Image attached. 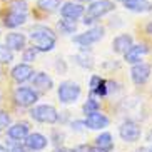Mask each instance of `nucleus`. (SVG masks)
I'll return each instance as SVG.
<instances>
[{"label": "nucleus", "mask_w": 152, "mask_h": 152, "mask_svg": "<svg viewBox=\"0 0 152 152\" xmlns=\"http://www.w3.org/2000/svg\"><path fill=\"white\" fill-rule=\"evenodd\" d=\"M30 115L34 121L42 122V124H55L58 121V112L54 105L49 104H42V105H35L30 110Z\"/></svg>", "instance_id": "3"}, {"label": "nucleus", "mask_w": 152, "mask_h": 152, "mask_svg": "<svg viewBox=\"0 0 152 152\" xmlns=\"http://www.w3.org/2000/svg\"><path fill=\"white\" fill-rule=\"evenodd\" d=\"M130 77L132 80L135 82L137 85L140 84H145L151 77V65L145 62H137V64H132V69H130Z\"/></svg>", "instance_id": "8"}, {"label": "nucleus", "mask_w": 152, "mask_h": 152, "mask_svg": "<svg viewBox=\"0 0 152 152\" xmlns=\"http://www.w3.org/2000/svg\"><path fill=\"white\" fill-rule=\"evenodd\" d=\"M99 82H100V77H99V75H94L92 79H90V92H92V90L99 85Z\"/></svg>", "instance_id": "30"}, {"label": "nucleus", "mask_w": 152, "mask_h": 152, "mask_svg": "<svg viewBox=\"0 0 152 152\" xmlns=\"http://www.w3.org/2000/svg\"><path fill=\"white\" fill-rule=\"evenodd\" d=\"M87 152H105V151H102V149H99L95 145V147H87Z\"/></svg>", "instance_id": "32"}, {"label": "nucleus", "mask_w": 152, "mask_h": 152, "mask_svg": "<svg viewBox=\"0 0 152 152\" xmlns=\"http://www.w3.org/2000/svg\"><path fill=\"white\" fill-rule=\"evenodd\" d=\"M14 99L20 107H30V105H34V104L37 102L39 95H37V92L34 89H30V87H18L14 94Z\"/></svg>", "instance_id": "7"}, {"label": "nucleus", "mask_w": 152, "mask_h": 152, "mask_svg": "<svg viewBox=\"0 0 152 152\" xmlns=\"http://www.w3.org/2000/svg\"><path fill=\"white\" fill-rule=\"evenodd\" d=\"M82 2H94V0H82Z\"/></svg>", "instance_id": "38"}, {"label": "nucleus", "mask_w": 152, "mask_h": 152, "mask_svg": "<svg viewBox=\"0 0 152 152\" xmlns=\"http://www.w3.org/2000/svg\"><path fill=\"white\" fill-rule=\"evenodd\" d=\"M95 145H97L99 149L105 151V152H110L112 149H114V140H112V135L109 134V132L100 134L97 139H95Z\"/></svg>", "instance_id": "20"}, {"label": "nucleus", "mask_w": 152, "mask_h": 152, "mask_svg": "<svg viewBox=\"0 0 152 152\" xmlns=\"http://www.w3.org/2000/svg\"><path fill=\"white\" fill-rule=\"evenodd\" d=\"M32 84H34V87L40 90H50L54 87L52 77L49 74H45V72H37L35 75H32Z\"/></svg>", "instance_id": "17"}, {"label": "nucleus", "mask_w": 152, "mask_h": 152, "mask_svg": "<svg viewBox=\"0 0 152 152\" xmlns=\"http://www.w3.org/2000/svg\"><path fill=\"white\" fill-rule=\"evenodd\" d=\"M77 28L75 25V20H69V18H64V20H60L58 22V30H60V34H74Z\"/></svg>", "instance_id": "22"}, {"label": "nucleus", "mask_w": 152, "mask_h": 152, "mask_svg": "<svg viewBox=\"0 0 152 152\" xmlns=\"http://www.w3.org/2000/svg\"><path fill=\"white\" fill-rule=\"evenodd\" d=\"M107 92H109V89H107V82L104 80V79H100L99 85L95 87L94 90H92V94H97V95H100V97H105V95H107Z\"/></svg>", "instance_id": "25"}, {"label": "nucleus", "mask_w": 152, "mask_h": 152, "mask_svg": "<svg viewBox=\"0 0 152 152\" xmlns=\"http://www.w3.org/2000/svg\"><path fill=\"white\" fill-rule=\"evenodd\" d=\"M25 42H27L25 35L23 34H18V32L7 34V37H5V45L10 50H23L25 49Z\"/></svg>", "instance_id": "15"}, {"label": "nucleus", "mask_w": 152, "mask_h": 152, "mask_svg": "<svg viewBox=\"0 0 152 152\" xmlns=\"http://www.w3.org/2000/svg\"><path fill=\"white\" fill-rule=\"evenodd\" d=\"M149 152H152V147H151V151H149Z\"/></svg>", "instance_id": "40"}, {"label": "nucleus", "mask_w": 152, "mask_h": 152, "mask_svg": "<svg viewBox=\"0 0 152 152\" xmlns=\"http://www.w3.org/2000/svg\"><path fill=\"white\" fill-rule=\"evenodd\" d=\"M47 144H49L47 137L39 134V132L28 134L27 137H25V145H27L30 151H44V149L47 147Z\"/></svg>", "instance_id": "13"}, {"label": "nucleus", "mask_w": 152, "mask_h": 152, "mask_svg": "<svg viewBox=\"0 0 152 152\" xmlns=\"http://www.w3.org/2000/svg\"><path fill=\"white\" fill-rule=\"evenodd\" d=\"M35 55H37V49H35V47L23 49V60H25V62H32V60H35Z\"/></svg>", "instance_id": "26"}, {"label": "nucleus", "mask_w": 152, "mask_h": 152, "mask_svg": "<svg viewBox=\"0 0 152 152\" xmlns=\"http://www.w3.org/2000/svg\"><path fill=\"white\" fill-rule=\"evenodd\" d=\"M114 9H115V4L110 2V0H94V2H90V5L87 7V12H84L85 15H84V20H82V22H84L85 25H90V23H94L97 18L114 12Z\"/></svg>", "instance_id": "2"}, {"label": "nucleus", "mask_w": 152, "mask_h": 152, "mask_svg": "<svg viewBox=\"0 0 152 152\" xmlns=\"http://www.w3.org/2000/svg\"><path fill=\"white\" fill-rule=\"evenodd\" d=\"M135 152H149V151H147V149H145V147H140V149H139V151H135Z\"/></svg>", "instance_id": "35"}, {"label": "nucleus", "mask_w": 152, "mask_h": 152, "mask_svg": "<svg viewBox=\"0 0 152 152\" xmlns=\"http://www.w3.org/2000/svg\"><path fill=\"white\" fill-rule=\"evenodd\" d=\"M25 22H27V12H22V10L10 9L9 14L4 17V25L9 27V28L20 27V25H23Z\"/></svg>", "instance_id": "10"}, {"label": "nucleus", "mask_w": 152, "mask_h": 152, "mask_svg": "<svg viewBox=\"0 0 152 152\" xmlns=\"http://www.w3.org/2000/svg\"><path fill=\"white\" fill-rule=\"evenodd\" d=\"M32 75H34V69L28 64H18L12 69V77L17 82H25L28 79H32Z\"/></svg>", "instance_id": "16"}, {"label": "nucleus", "mask_w": 152, "mask_h": 152, "mask_svg": "<svg viewBox=\"0 0 152 152\" xmlns=\"http://www.w3.org/2000/svg\"><path fill=\"white\" fill-rule=\"evenodd\" d=\"M147 52H149V49L145 44H139V45L132 44L129 47V50L124 54V58L127 64H137V62H140V58L147 54Z\"/></svg>", "instance_id": "12"}, {"label": "nucleus", "mask_w": 152, "mask_h": 152, "mask_svg": "<svg viewBox=\"0 0 152 152\" xmlns=\"http://www.w3.org/2000/svg\"><path fill=\"white\" fill-rule=\"evenodd\" d=\"M77 64L82 65V67H87V69H90L92 65H94L92 57H85V55H77Z\"/></svg>", "instance_id": "27"}, {"label": "nucleus", "mask_w": 152, "mask_h": 152, "mask_svg": "<svg viewBox=\"0 0 152 152\" xmlns=\"http://www.w3.org/2000/svg\"><path fill=\"white\" fill-rule=\"evenodd\" d=\"M104 27H92L89 28L87 32H84V34H79V35L74 37V42L75 44H79L80 47H89V45L95 44V42H99L100 39L104 37Z\"/></svg>", "instance_id": "6"}, {"label": "nucleus", "mask_w": 152, "mask_h": 152, "mask_svg": "<svg viewBox=\"0 0 152 152\" xmlns=\"http://www.w3.org/2000/svg\"><path fill=\"white\" fill-rule=\"evenodd\" d=\"M132 44H134L132 35H129V34H121V35H117L114 39V42H112V50L115 54H125Z\"/></svg>", "instance_id": "14"}, {"label": "nucleus", "mask_w": 152, "mask_h": 152, "mask_svg": "<svg viewBox=\"0 0 152 152\" xmlns=\"http://www.w3.org/2000/svg\"><path fill=\"white\" fill-rule=\"evenodd\" d=\"M9 125H10V115L7 114V112L0 110V130L7 129Z\"/></svg>", "instance_id": "28"}, {"label": "nucleus", "mask_w": 152, "mask_h": 152, "mask_svg": "<svg viewBox=\"0 0 152 152\" xmlns=\"http://www.w3.org/2000/svg\"><path fill=\"white\" fill-rule=\"evenodd\" d=\"M37 7L45 12H54L60 7V0H37Z\"/></svg>", "instance_id": "21"}, {"label": "nucleus", "mask_w": 152, "mask_h": 152, "mask_svg": "<svg viewBox=\"0 0 152 152\" xmlns=\"http://www.w3.org/2000/svg\"><path fill=\"white\" fill-rule=\"evenodd\" d=\"M70 127L74 130H84V127H85V121H74L70 124Z\"/></svg>", "instance_id": "29"}, {"label": "nucleus", "mask_w": 152, "mask_h": 152, "mask_svg": "<svg viewBox=\"0 0 152 152\" xmlns=\"http://www.w3.org/2000/svg\"><path fill=\"white\" fill-rule=\"evenodd\" d=\"M140 134H142V130H140L137 122H134V121H124L121 124V127H119V135L125 142H135V140H139Z\"/></svg>", "instance_id": "5"}, {"label": "nucleus", "mask_w": 152, "mask_h": 152, "mask_svg": "<svg viewBox=\"0 0 152 152\" xmlns=\"http://www.w3.org/2000/svg\"><path fill=\"white\" fill-rule=\"evenodd\" d=\"M14 60V54L7 45L0 44V64H10Z\"/></svg>", "instance_id": "23"}, {"label": "nucleus", "mask_w": 152, "mask_h": 152, "mask_svg": "<svg viewBox=\"0 0 152 152\" xmlns=\"http://www.w3.org/2000/svg\"><path fill=\"white\" fill-rule=\"evenodd\" d=\"M12 152H25V149L20 147V145H15V147L12 149Z\"/></svg>", "instance_id": "34"}, {"label": "nucleus", "mask_w": 152, "mask_h": 152, "mask_svg": "<svg viewBox=\"0 0 152 152\" xmlns=\"http://www.w3.org/2000/svg\"><path fill=\"white\" fill-rule=\"evenodd\" d=\"M149 140H151V142H152V130H151V132H149Z\"/></svg>", "instance_id": "37"}, {"label": "nucleus", "mask_w": 152, "mask_h": 152, "mask_svg": "<svg viewBox=\"0 0 152 152\" xmlns=\"http://www.w3.org/2000/svg\"><path fill=\"white\" fill-rule=\"evenodd\" d=\"M54 152H77V149H69V147H57Z\"/></svg>", "instance_id": "31"}, {"label": "nucleus", "mask_w": 152, "mask_h": 152, "mask_svg": "<svg viewBox=\"0 0 152 152\" xmlns=\"http://www.w3.org/2000/svg\"><path fill=\"white\" fill-rule=\"evenodd\" d=\"M85 9L84 5L77 4V2H65V4L60 7V14L64 18H69V20H77L84 15Z\"/></svg>", "instance_id": "9"}, {"label": "nucleus", "mask_w": 152, "mask_h": 152, "mask_svg": "<svg viewBox=\"0 0 152 152\" xmlns=\"http://www.w3.org/2000/svg\"><path fill=\"white\" fill-rule=\"evenodd\" d=\"M7 135L14 140H22L28 135V124L25 122H18V124H14L12 127H9L7 130Z\"/></svg>", "instance_id": "19"}, {"label": "nucleus", "mask_w": 152, "mask_h": 152, "mask_svg": "<svg viewBox=\"0 0 152 152\" xmlns=\"http://www.w3.org/2000/svg\"><path fill=\"white\" fill-rule=\"evenodd\" d=\"M82 90H80V85L75 84L72 80H65L58 85L57 89V95H58V100L62 104H74L77 99L80 97Z\"/></svg>", "instance_id": "4"}, {"label": "nucleus", "mask_w": 152, "mask_h": 152, "mask_svg": "<svg viewBox=\"0 0 152 152\" xmlns=\"http://www.w3.org/2000/svg\"><path fill=\"white\" fill-rule=\"evenodd\" d=\"M107 125H109V117L100 114L99 110L87 114L85 127H89V129H92V130H99V129H105Z\"/></svg>", "instance_id": "11"}, {"label": "nucleus", "mask_w": 152, "mask_h": 152, "mask_svg": "<svg viewBox=\"0 0 152 152\" xmlns=\"http://www.w3.org/2000/svg\"><path fill=\"white\" fill-rule=\"evenodd\" d=\"M0 152H9V151H7V149L4 147V145H0Z\"/></svg>", "instance_id": "36"}, {"label": "nucleus", "mask_w": 152, "mask_h": 152, "mask_svg": "<svg viewBox=\"0 0 152 152\" xmlns=\"http://www.w3.org/2000/svg\"><path fill=\"white\" fill-rule=\"evenodd\" d=\"M119 2H125V0H119Z\"/></svg>", "instance_id": "39"}, {"label": "nucleus", "mask_w": 152, "mask_h": 152, "mask_svg": "<svg viewBox=\"0 0 152 152\" xmlns=\"http://www.w3.org/2000/svg\"><path fill=\"white\" fill-rule=\"evenodd\" d=\"M99 102L95 100L94 97H90V99H87V102L84 104V112L85 114H90V112H95V110H99Z\"/></svg>", "instance_id": "24"}, {"label": "nucleus", "mask_w": 152, "mask_h": 152, "mask_svg": "<svg viewBox=\"0 0 152 152\" xmlns=\"http://www.w3.org/2000/svg\"><path fill=\"white\" fill-rule=\"evenodd\" d=\"M124 7L130 12H137V14H144V12L152 10V4L149 0H125Z\"/></svg>", "instance_id": "18"}, {"label": "nucleus", "mask_w": 152, "mask_h": 152, "mask_svg": "<svg viewBox=\"0 0 152 152\" xmlns=\"http://www.w3.org/2000/svg\"><path fill=\"white\" fill-rule=\"evenodd\" d=\"M145 32H147L149 35H152V20L147 23V25H145Z\"/></svg>", "instance_id": "33"}, {"label": "nucleus", "mask_w": 152, "mask_h": 152, "mask_svg": "<svg viewBox=\"0 0 152 152\" xmlns=\"http://www.w3.org/2000/svg\"><path fill=\"white\" fill-rule=\"evenodd\" d=\"M30 39L37 52H50L57 44V35L47 25H34L30 28Z\"/></svg>", "instance_id": "1"}]
</instances>
